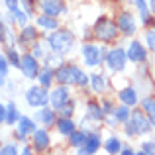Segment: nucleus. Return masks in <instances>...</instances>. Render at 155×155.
I'll use <instances>...</instances> for the list:
<instances>
[{"label":"nucleus","instance_id":"18","mask_svg":"<svg viewBox=\"0 0 155 155\" xmlns=\"http://www.w3.org/2000/svg\"><path fill=\"white\" fill-rule=\"evenodd\" d=\"M104 116H106V114L102 112V106L96 104V102H88V106H87V118H88V120L98 122V120H102Z\"/></svg>","mask_w":155,"mask_h":155},{"label":"nucleus","instance_id":"26","mask_svg":"<svg viewBox=\"0 0 155 155\" xmlns=\"http://www.w3.org/2000/svg\"><path fill=\"white\" fill-rule=\"evenodd\" d=\"M91 87H92V91H94V92H102V91H106V81H104V77L92 75V77H91Z\"/></svg>","mask_w":155,"mask_h":155},{"label":"nucleus","instance_id":"39","mask_svg":"<svg viewBox=\"0 0 155 155\" xmlns=\"http://www.w3.org/2000/svg\"><path fill=\"white\" fill-rule=\"evenodd\" d=\"M0 120L6 124V120H8V108H6V104H2L0 106Z\"/></svg>","mask_w":155,"mask_h":155},{"label":"nucleus","instance_id":"40","mask_svg":"<svg viewBox=\"0 0 155 155\" xmlns=\"http://www.w3.org/2000/svg\"><path fill=\"white\" fill-rule=\"evenodd\" d=\"M110 110H114L112 108V104H110V100H102V112H110Z\"/></svg>","mask_w":155,"mask_h":155},{"label":"nucleus","instance_id":"27","mask_svg":"<svg viewBox=\"0 0 155 155\" xmlns=\"http://www.w3.org/2000/svg\"><path fill=\"white\" fill-rule=\"evenodd\" d=\"M106 151L108 153H120L122 151V145H120V140H118L116 136H112V137H108L106 140Z\"/></svg>","mask_w":155,"mask_h":155},{"label":"nucleus","instance_id":"3","mask_svg":"<svg viewBox=\"0 0 155 155\" xmlns=\"http://www.w3.org/2000/svg\"><path fill=\"white\" fill-rule=\"evenodd\" d=\"M49 49L55 53H67L73 47V34L67 30H53V34L47 38Z\"/></svg>","mask_w":155,"mask_h":155},{"label":"nucleus","instance_id":"28","mask_svg":"<svg viewBox=\"0 0 155 155\" xmlns=\"http://www.w3.org/2000/svg\"><path fill=\"white\" fill-rule=\"evenodd\" d=\"M6 108H8V120H6V124H16V122L22 118V116H20V112H18V108H16V104L14 102H8Z\"/></svg>","mask_w":155,"mask_h":155},{"label":"nucleus","instance_id":"8","mask_svg":"<svg viewBox=\"0 0 155 155\" xmlns=\"http://www.w3.org/2000/svg\"><path fill=\"white\" fill-rule=\"evenodd\" d=\"M20 69H22L24 77L26 79H35L39 75V65H38V57L31 53V55H24L22 57V63H20Z\"/></svg>","mask_w":155,"mask_h":155},{"label":"nucleus","instance_id":"14","mask_svg":"<svg viewBox=\"0 0 155 155\" xmlns=\"http://www.w3.org/2000/svg\"><path fill=\"white\" fill-rule=\"evenodd\" d=\"M98 147H100V136L94 134V132H91L88 137H87V141L79 147V153H94Z\"/></svg>","mask_w":155,"mask_h":155},{"label":"nucleus","instance_id":"5","mask_svg":"<svg viewBox=\"0 0 155 155\" xmlns=\"http://www.w3.org/2000/svg\"><path fill=\"white\" fill-rule=\"evenodd\" d=\"M26 102L34 108H43L47 102H49V92L45 91L43 84H35V87H30L26 92Z\"/></svg>","mask_w":155,"mask_h":155},{"label":"nucleus","instance_id":"33","mask_svg":"<svg viewBox=\"0 0 155 155\" xmlns=\"http://www.w3.org/2000/svg\"><path fill=\"white\" fill-rule=\"evenodd\" d=\"M12 14H14L16 22H18L22 28H24V26H28V12H22V10L18 8V10H16V12H12Z\"/></svg>","mask_w":155,"mask_h":155},{"label":"nucleus","instance_id":"42","mask_svg":"<svg viewBox=\"0 0 155 155\" xmlns=\"http://www.w3.org/2000/svg\"><path fill=\"white\" fill-rule=\"evenodd\" d=\"M120 153H124V155H130L132 153V147H122V151Z\"/></svg>","mask_w":155,"mask_h":155},{"label":"nucleus","instance_id":"13","mask_svg":"<svg viewBox=\"0 0 155 155\" xmlns=\"http://www.w3.org/2000/svg\"><path fill=\"white\" fill-rule=\"evenodd\" d=\"M34 132H35L34 120L28 118V116L20 118V120H18V137H20V140H24L26 136H30V134H34Z\"/></svg>","mask_w":155,"mask_h":155},{"label":"nucleus","instance_id":"11","mask_svg":"<svg viewBox=\"0 0 155 155\" xmlns=\"http://www.w3.org/2000/svg\"><path fill=\"white\" fill-rule=\"evenodd\" d=\"M145 57H147L145 47L141 45L140 41H136V39H134V41L130 43V47H128V59L132 61V63H143Z\"/></svg>","mask_w":155,"mask_h":155},{"label":"nucleus","instance_id":"43","mask_svg":"<svg viewBox=\"0 0 155 155\" xmlns=\"http://www.w3.org/2000/svg\"><path fill=\"white\" fill-rule=\"evenodd\" d=\"M149 6H151V10L155 12V0H151V2H149Z\"/></svg>","mask_w":155,"mask_h":155},{"label":"nucleus","instance_id":"41","mask_svg":"<svg viewBox=\"0 0 155 155\" xmlns=\"http://www.w3.org/2000/svg\"><path fill=\"white\" fill-rule=\"evenodd\" d=\"M47 65H61V59H57V57H47Z\"/></svg>","mask_w":155,"mask_h":155},{"label":"nucleus","instance_id":"36","mask_svg":"<svg viewBox=\"0 0 155 155\" xmlns=\"http://www.w3.org/2000/svg\"><path fill=\"white\" fill-rule=\"evenodd\" d=\"M141 153H155V143L153 141H145L141 145Z\"/></svg>","mask_w":155,"mask_h":155},{"label":"nucleus","instance_id":"23","mask_svg":"<svg viewBox=\"0 0 155 155\" xmlns=\"http://www.w3.org/2000/svg\"><path fill=\"white\" fill-rule=\"evenodd\" d=\"M87 137H88L87 132H77V130H75V132L69 136V143H71L73 147H81V145L87 141Z\"/></svg>","mask_w":155,"mask_h":155},{"label":"nucleus","instance_id":"31","mask_svg":"<svg viewBox=\"0 0 155 155\" xmlns=\"http://www.w3.org/2000/svg\"><path fill=\"white\" fill-rule=\"evenodd\" d=\"M45 47H49V41H38V43H34V55L38 57H43V55H47L45 53Z\"/></svg>","mask_w":155,"mask_h":155},{"label":"nucleus","instance_id":"21","mask_svg":"<svg viewBox=\"0 0 155 155\" xmlns=\"http://www.w3.org/2000/svg\"><path fill=\"white\" fill-rule=\"evenodd\" d=\"M141 108H143V112L147 114L151 126L155 128V98H143L141 100Z\"/></svg>","mask_w":155,"mask_h":155},{"label":"nucleus","instance_id":"2","mask_svg":"<svg viewBox=\"0 0 155 155\" xmlns=\"http://www.w3.org/2000/svg\"><path fill=\"white\" fill-rule=\"evenodd\" d=\"M149 128H151V122L149 118H145V112H132L130 120L126 122V134L128 136H141V134H147Z\"/></svg>","mask_w":155,"mask_h":155},{"label":"nucleus","instance_id":"34","mask_svg":"<svg viewBox=\"0 0 155 155\" xmlns=\"http://www.w3.org/2000/svg\"><path fill=\"white\" fill-rule=\"evenodd\" d=\"M73 112H75V102H73V100H69V102L61 108V114H63V116H67V118H71Z\"/></svg>","mask_w":155,"mask_h":155},{"label":"nucleus","instance_id":"29","mask_svg":"<svg viewBox=\"0 0 155 155\" xmlns=\"http://www.w3.org/2000/svg\"><path fill=\"white\" fill-rule=\"evenodd\" d=\"M136 6H137V10H140V14H141V22L147 24V22H149V8H147V2H145V0H136Z\"/></svg>","mask_w":155,"mask_h":155},{"label":"nucleus","instance_id":"32","mask_svg":"<svg viewBox=\"0 0 155 155\" xmlns=\"http://www.w3.org/2000/svg\"><path fill=\"white\" fill-rule=\"evenodd\" d=\"M6 57L10 59V63L14 65V67H18V69H20V63H22V59H20V55L16 53V49H12V47H10V49L6 51Z\"/></svg>","mask_w":155,"mask_h":155},{"label":"nucleus","instance_id":"17","mask_svg":"<svg viewBox=\"0 0 155 155\" xmlns=\"http://www.w3.org/2000/svg\"><path fill=\"white\" fill-rule=\"evenodd\" d=\"M35 24H38L39 28H43V30H57V20L55 16H49V14H41L35 18Z\"/></svg>","mask_w":155,"mask_h":155},{"label":"nucleus","instance_id":"25","mask_svg":"<svg viewBox=\"0 0 155 155\" xmlns=\"http://www.w3.org/2000/svg\"><path fill=\"white\" fill-rule=\"evenodd\" d=\"M38 118L43 122L45 126H53V122H55V114H53L51 108H41L38 112Z\"/></svg>","mask_w":155,"mask_h":155},{"label":"nucleus","instance_id":"4","mask_svg":"<svg viewBox=\"0 0 155 155\" xmlns=\"http://www.w3.org/2000/svg\"><path fill=\"white\" fill-rule=\"evenodd\" d=\"M118 31H120L118 24L112 22V20H108V18H100L98 22L94 24V35L100 39V41H104V43L114 41L116 35H118Z\"/></svg>","mask_w":155,"mask_h":155},{"label":"nucleus","instance_id":"20","mask_svg":"<svg viewBox=\"0 0 155 155\" xmlns=\"http://www.w3.org/2000/svg\"><path fill=\"white\" fill-rule=\"evenodd\" d=\"M57 130H59V134H63V136H71V134L75 132V122H73L71 118L63 116L61 120H57Z\"/></svg>","mask_w":155,"mask_h":155},{"label":"nucleus","instance_id":"38","mask_svg":"<svg viewBox=\"0 0 155 155\" xmlns=\"http://www.w3.org/2000/svg\"><path fill=\"white\" fill-rule=\"evenodd\" d=\"M2 153L6 155V153H10V155H14V153H18V149H16V145H12V143H8V145H4L2 147Z\"/></svg>","mask_w":155,"mask_h":155},{"label":"nucleus","instance_id":"19","mask_svg":"<svg viewBox=\"0 0 155 155\" xmlns=\"http://www.w3.org/2000/svg\"><path fill=\"white\" fill-rule=\"evenodd\" d=\"M38 39V30L34 26H24L20 31V43H34Z\"/></svg>","mask_w":155,"mask_h":155},{"label":"nucleus","instance_id":"24","mask_svg":"<svg viewBox=\"0 0 155 155\" xmlns=\"http://www.w3.org/2000/svg\"><path fill=\"white\" fill-rule=\"evenodd\" d=\"M38 83L39 84H43V87H49V84L53 83V71L49 67H43L41 71H39V75H38Z\"/></svg>","mask_w":155,"mask_h":155},{"label":"nucleus","instance_id":"10","mask_svg":"<svg viewBox=\"0 0 155 155\" xmlns=\"http://www.w3.org/2000/svg\"><path fill=\"white\" fill-rule=\"evenodd\" d=\"M116 24L120 28V31L126 35H132L136 31V20H134V16L130 12H120L118 18H116Z\"/></svg>","mask_w":155,"mask_h":155},{"label":"nucleus","instance_id":"30","mask_svg":"<svg viewBox=\"0 0 155 155\" xmlns=\"http://www.w3.org/2000/svg\"><path fill=\"white\" fill-rule=\"evenodd\" d=\"M8 69H10V59H8V57H6V53H4V55L0 57V75H2V83L6 81Z\"/></svg>","mask_w":155,"mask_h":155},{"label":"nucleus","instance_id":"37","mask_svg":"<svg viewBox=\"0 0 155 155\" xmlns=\"http://www.w3.org/2000/svg\"><path fill=\"white\" fill-rule=\"evenodd\" d=\"M4 6H6L10 12H16L18 10V0H4Z\"/></svg>","mask_w":155,"mask_h":155},{"label":"nucleus","instance_id":"22","mask_svg":"<svg viewBox=\"0 0 155 155\" xmlns=\"http://www.w3.org/2000/svg\"><path fill=\"white\" fill-rule=\"evenodd\" d=\"M112 114L118 118V122H122V124H126V122L130 120V116H132V114H130V106L124 104V102H122V106H116V108L112 110Z\"/></svg>","mask_w":155,"mask_h":155},{"label":"nucleus","instance_id":"35","mask_svg":"<svg viewBox=\"0 0 155 155\" xmlns=\"http://www.w3.org/2000/svg\"><path fill=\"white\" fill-rule=\"evenodd\" d=\"M145 43H147V49L155 51V31H145Z\"/></svg>","mask_w":155,"mask_h":155},{"label":"nucleus","instance_id":"15","mask_svg":"<svg viewBox=\"0 0 155 155\" xmlns=\"http://www.w3.org/2000/svg\"><path fill=\"white\" fill-rule=\"evenodd\" d=\"M49 134L45 132V130H35L34 132V147L38 149V151H45L47 147H49Z\"/></svg>","mask_w":155,"mask_h":155},{"label":"nucleus","instance_id":"9","mask_svg":"<svg viewBox=\"0 0 155 155\" xmlns=\"http://www.w3.org/2000/svg\"><path fill=\"white\" fill-rule=\"evenodd\" d=\"M67 102H69V88H67V84L53 88L51 94H49V104L53 106V108H55V110H61Z\"/></svg>","mask_w":155,"mask_h":155},{"label":"nucleus","instance_id":"12","mask_svg":"<svg viewBox=\"0 0 155 155\" xmlns=\"http://www.w3.org/2000/svg\"><path fill=\"white\" fill-rule=\"evenodd\" d=\"M39 8H41L43 14H49V16H59L61 12L65 10L61 0H41V2H39Z\"/></svg>","mask_w":155,"mask_h":155},{"label":"nucleus","instance_id":"1","mask_svg":"<svg viewBox=\"0 0 155 155\" xmlns=\"http://www.w3.org/2000/svg\"><path fill=\"white\" fill-rule=\"evenodd\" d=\"M55 71H57L55 79H57V83H61V84H79V87H87L88 81H91L79 67H75V65H63V67L55 69Z\"/></svg>","mask_w":155,"mask_h":155},{"label":"nucleus","instance_id":"16","mask_svg":"<svg viewBox=\"0 0 155 155\" xmlns=\"http://www.w3.org/2000/svg\"><path fill=\"white\" fill-rule=\"evenodd\" d=\"M118 98H120V102H124L128 106H136L137 104V92H136V88H132V87L122 88V91L118 92Z\"/></svg>","mask_w":155,"mask_h":155},{"label":"nucleus","instance_id":"7","mask_svg":"<svg viewBox=\"0 0 155 155\" xmlns=\"http://www.w3.org/2000/svg\"><path fill=\"white\" fill-rule=\"evenodd\" d=\"M106 61H108V67L112 69V71H124L126 67V61H128V51L120 49V47H116V49H112L106 55Z\"/></svg>","mask_w":155,"mask_h":155},{"label":"nucleus","instance_id":"6","mask_svg":"<svg viewBox=\"0 0 155 155\" xmlns=\"http://www.w3.org/2000/svg\"><path fill=\"white\" fill-rule=\"evenodd\" d=\"M102 49H98L96 45H91V43H87V45H83V49H81V55H83L84 59V65H88V67H96V65H100L104 61L102 55Z\"/></svg>","mask_w":155,"mask_h":155}]
</instances>
